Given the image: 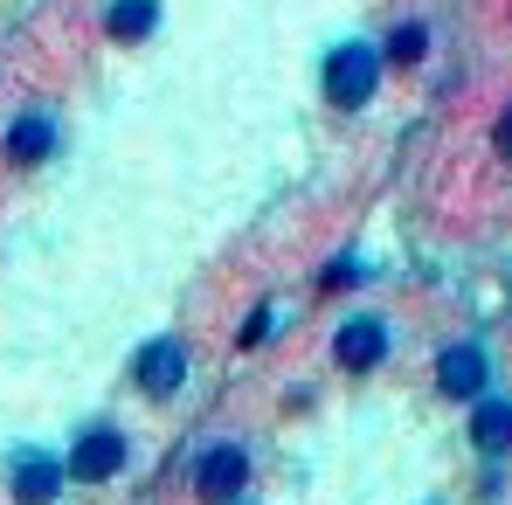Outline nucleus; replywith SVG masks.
<instances>
[{"instance_id":"1","label":"nucleus","mask_w":512,"mask_h":505,"mask_svg":"<svg viewBox=\"0 0 512 505\" xmlns=\"http://www.w3.org/2000/svg\"><path fill=\"white\" fill-rule=\"evenodd\" d=\"M381 84V56L367 49V42H346L326 56V104H340V111H360L367 97Z\"/></svg>"},{"instance_id":"2","label":"nucleus","mask_w":512,"mask_h":505,"mask_svg":"<svg viewBox=\"0 0 512 505\" xmlns=\"http://www.w3.org/2000/svg\"><path fill=\"white\" fill-rule=\"evenodd\" d=\"M243 485H250V450H243V443H208V450L194 457V492L208 505L243 499Z\"/></svg>"},{"instance_id":"3","label":"nucleus","mask_w":512,"mask_h":505,"mask_svg":"<svg viewBox=\"0 0 512 505\" xmlns=\"http://www.w3.org/2000/svg\"><path fill=\"white\" fill-rule=\"evenodd\" d=\"M118 471H125V436H118L111 422L84 429V436L70 443V457H63V478H77V485H104V478H118Z\"/></svg>"},{"instance_id":"4","label":"nucleus","mask_w":512,"mask_h":505,"mask_svg":"<svg viewBox=\"0 0 512 505\" xmlns=\"http://www.w3.org/2000/svg\"><path fill=\"white\" fill-rule=\"evenodd\" d=\"M132 381H139L146 395H173V388L187 381V346H180V339H153V346H139Z\"/></svg>"},{"instance_id":"5","label":"nucleus","mask_w":512,"mask_h":505,"mask_svg":"<svg viewBox=\"0 0 512 505\" xmlns=\"http://www.w3.org/2000/svg\"><path fill=\"white\" fill-rule=\"evenodd\" d=\"M333 360L353 367V374L381 367V360H388V326H381V319H346L340 339H333Z\"/></svg>"},{"instance_id":"6","label":"nucleus","mask_w":512,"mask_h":505,"mask_svg":"<svg viewBox=\"0 0 512 505\" xmlns=\"http://www.w3.org/2000/svg\"><path fill=\"white\" fill-rule=\"evenodd\" d=\"M436 388H443L450 402L478 395V388H485V353H478V346H450V353L436 360Z\"/></svg>"},{"instance_id":"7","label":"nucleus","mask_w":512,"mask_h":505,"mask_svg":"<svg viewBox=\"0 0 512 505\" xmlns=\"http://www.w3.org/2000/svg\"><path fill=\"white\" fill-rule=\"evenodd\" d=\"M56 485H63V464H49V457H35V450L14 464V492H21L28 505H49V499H56Z\"/></svg>"},{"instance_id":"8","label":"nucleus","mask_w":512,"mask_h":505,"mask_svg":"<svg viewBox=\"0 0 512 505\" xmlns=\"http://www.w3.org/2000/svg\"><path fill=\"white\" fill-rule=\"evenodd\" d=\"M49 146H56V125H49V118H21V125L7 132V160H21V167L49 160Z\"/></svg>"},{"instance_id":"9","label":"nucleus","mask_w":512,"mask_h":505,"mask_svg":"<svg viewBox=\"0 0 512 505\" xmlns=\"http://www.w3.org/2000/svg\"><path fill=\"white\" fill-rule=\"evenodd\" d=\"M471 436H478V450H512V402H485L478 416H471Z\"/></svg>"},{"instance_id":"10","label":"nucleus","mask_w":512,"mask_h":505,"mask_svg":"<svg viewBox=\"0 0 512 505\" xmlns=\"http://www.w3.org/2000/svg\"><path fill=\"white\" fill-rule=\"evenodd\" d=\"M153 21H160V0H118V7H111V21H104V28H111V35H118V42H132V35H146V28H153Z\"/></svg>"},{"instance_id":"11","label":"nucleus","mask_w":512,"mask_h":505,"mask_svg":"<svg viewBox=\"0 0 512 505\" xmlns=\"http://www.w3.org/2000/svg\"><path fill=\"white\" fill-rule=\"evenodd\" d=\"M423 49H429V28H395L388 35V56L395 63H423Z\"/></svg>"},{"instance_id":"12","label":"nucleus","mask_w":512,"mask_h":505,"mask_svg":"<svg viewBox=\"0 0 512 505\" xmlns=\"http://www.w3.org/2000/svg\"><path fill=\"white\" fill-rule=\"evenodd\" d=\"M499 153L512 160V104H506V118H499Z\"/></svg>"}]
</instances>
